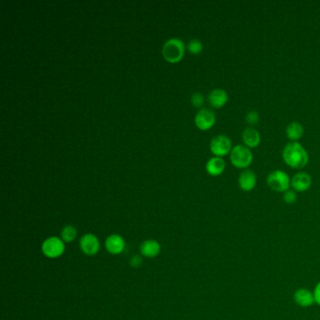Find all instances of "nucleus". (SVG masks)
Listing matches in <instances>:
<instances>
[{"label":"nucleus","instance_id":"13","mask_svg":"<svg viewBox=\"0 0 320 320\" xmlns=\"http://www.w3.org/2000/svg\"><path fill=\"white\" fill-rule=\"evenodd\" d=\"M208 100H209V102L211 103L212 107L221 108V107L225 106L226 102H228V94L225 89H213L209 94Z\"/></svg>","mask_w":320,"mask_h":320},{"label":"nucleus","instance_id":"5","mask_svg":"<svg viewBox=\"0 0 320 320\" xmlns=\"http://www.w3.org/2000/svg\"><path fill=\"white\" fill-rule=\"evenodd\" d=\"M64 243L65 242L60 238L50 237L43 241L41 245V251L48 259H57L61 257L65 251Z\"/></svg>","mask_w":320,"mask_h":320},{"label":"nucleus","instance_id":"10","mask_svg":"<svg viewBox=\"0 0 320 320\" xmlns=\"http://www.w3.org/2000/svg\"><path fill=\"white\" fill-rule=\"evenodd\" d=\"M238 183L242 191H252L257 185V176L254 172L250 169L242 171L238 176Z\"/></svg>","mask_w":320,"mask_h":320},{"label":"nucleus","instance_id":"20","mask_svg":"<svg viewBox=\"0 0 320 320\" xmlns=\"http://www.w3.org/2000/svg\"><path fill=\"white\" fill-rule=\"evenodd\" d=\"M246 122L248 123L249 125L253 126V125H257L259 121V114L258 113V111L255 110H252V111H249L245 116Z\"/></svg>","mask_w":320,"mask_h":320},{"label":"nucleus","instance_id":"24","mask_svg":"<svg viewBox=\"0 0 320 320\" xmlns=\"http://www.w3.org/2000/svg\"><path fill=\"white\" fill-rule=\"evenodd\" d=\"M313 297H314V301L320 305V281L313 289Z\"/></svg>","mask_w":320,"mask_h":320},{"label":"nucleus","instance_id":"14","mask_svg":"<svg viewBox=\"0 0 320 320\" xmlns=\"http://www.w3.org/2000/svg\"><path fill=\"white\" fill-rule=\"evenodd\" d=\"M225 169V162L222 157H212L206 164V170L212 177L222 175Z\"/></svg>","mask_w":320,"mask_h":320},{"label":"nucleus","instance_id":"11","mask_svg":"<svg viewBox=\"0 0 320 320\" xmlns=\"http://www.w3.org/2000/svg\"><path fill=\"white\" fill-rule=\"evenodd\" d=\"M105 248L111 254H119L125 249V240L117 234L110 235L105 240Z\"/></svg>","mask_w":320,"mask_h":320},{"label":"nucleus","instance_id":"22","mask_svg":"<svg viewBox=\"0 0 320 320\" xmlns=\"http://www.w3.org/2000/svg\"><path fill=\"white\" fill-rule=\"evenodd\" d=\"M283 199H284V201L286 202V204H293L297 200V194H296V191H293V190H287V191L284 193Z\"/></svg>","mask_w":320,"mask_h":320},{"label":"nucleus","instance_id":"15","mask_svg":"<svg viewBox=\"0 0 320 320\" xmlns=\"http://www.w3.org/2000/svg\"><path fill=\"white\" fill-rule=\"evenodd\" d=\"M160 252H161V245L154 239H147L140 245V252L145 258H148V259L156 258Z\"/></svg>","mask_w":320,"mask_h":320},{"label":"nucleus","instance_id":"7","mask_svg":"<svg viewBox=\"0 0 320 320\" xmlns=\"http://www.w3.org/2000/svg\"><path fill=\"white\" fill-rule=\"evenodd\" d=\"M216 121V116L213 113V111L203 108L198 111L197 116L195 117V122L198 129L202 131H207L213 127Z\"/></svg>","mask_w":320,"mask_h":320},{"label":"nucleus","instance_id":"8","mask_svg":"<svg viewBox=\"0 0 320 320\" xmlns=\"http://www.w3.org/2000/svg\"><path fill=\"white\" fill-rule=\"evenodd\" d=\"M80 249L87 255H95L100 250V241L95 235L86 234L80 239Z\"/></svg>","mask_w":320,"mask_h":320},{"label":"nucleus","instance_id":"9","mask_svg":"<svg viewBox=\"0 0 320 320\" xmlns=\"http://www.w3.org/2000/svg\"><path fill=\"white\" fill-rule=\"evenodd\" d=\"M312 185V177L306 172H299L291 178V186L295 191H305Z\"/></svg>","mask_w":320,"mask_h":320},{"label":"nucleus","instance_id":"4","mask_svg":"<svg viewBox=\"0 0 320 320\" xmlns=\"http://www.w3.org/2000/svg\"><path fill=\"white\" fill-rule=\"evenodd\" d=\"M267 184L273 191L285 193L289 190L291 179L285 171L274 170L268 175Z\"/></svg>","mask_w":320,"mask_h":320},{"label":"nucleus","instance_id":"6","mask_svg":"<svg viewBox=\"0 0 320 320\" xmlns=\"http://www.w3.org/2000/svg\"><path fill=\"white\" fill-rule=\"evenodd\" d=\"M211 153L216 157H224L231 152V139L225 135H219L213 137L210 144Z\"/></svg>","mask_w":320,"mask_h":320},{"label":"nucleus","instance_id":"23","mask_svg":"<svg viewBox=\"0 0 320 320\" xmlns=\"http://www.w3.org/2000/svg\"><path fill=\"white\" fill-rule=\"evenodd\" d=\"M142 263H143L142 258L140 255H137H137H134L131 259V261H130V264L133 268H139L140 266L142 265Z\"/></svg>","mask_w":320,"mask_h":320},{"label":"nucleus","instance_id":"21","mask_svg":"<svg viewBox=\"0 0 320 320\" xmlns=\"http://www.w3.org/2000/svg\"><path fill=\"white\" fill-rule=\"evenodd\" d=\"M204 96L202 95L201 93L199 92H196L194 93L191 97V104L196 107H201L204 103Z\"/></svg>","mask_w":320,"mask_h":320},{"label":"nucleus","instance_id":"17","mask_svg":"<svg viewBox=\"0 0 320 320\" xmlns=\"http://www.w3.org/2000/svg\"><path fill=\"white\" fill-rule=\"evenodd\" d=\"M286 136L292 142H297L303 135V126L300 122L294 121L286 127Z\"/></svg>","mask_w":320,"mask_h":320},{"label":"nucleus","instance_id":"1","mask_svg":"<svg viewBox=\"0 0 320 320\" xmlns=\"http://www.w3.org/2000/svg\"><path fill=\"white\" fill-rule=\"evenodd\" d=\"M282 157L285 163L294 169L303 168L309 162L308 152L298 142L287 144L283 150Z\"/></svg>","mask_w":320,"mask_h":320},{"label":"nucleus","instance_id":"2","mask_svg":"<svg viewBox=\"0 0 320 320\" xmlns=\"http://www.w3.org/2000/svg\"><path fill=\"white\" fill-rule=\"evenodd\" d=\"M185 45L183 41L177 38H172L164 42L163 46V56L169 63H177L183 57Z\"/></svg>","mask_w":320,"mask_h":320},{"label":"nucleus","instance_id":"19","mask_svg":"<svg viewBox=\"0 0 320 320\" xmlns=\"http://www.w3.org/2000/svg\"><path fill=\"white\" fill-rule=\"evenodd\" d=\"M188 50L193 55H198L203 51V43L198 39H193L188 43Z\"/></svg>","mask_w":320,"mask_h":320},{"label":"nucleus","instance_id":"16","mask_svg":"<svg viewBox=\"0 0 320 320\" xmlns=\"http://www.w3.org/2000/svg\"><path fill=\"white\" fill-rule=\"evenodd\" d=\"M242 141L244 146L249 149H254L259 147L261 142V137L258 130L249 127L242 132Z\"/></svg>","mask_w":320,"mask_h":320},{"label":"nucleus","instance_id":"12","mask_svg":"<svg viewBox=\"0 0 320 320\" xmlns=\"http://www.w3.org/2000/svg\"><path fill=\"white\" fill-rule=\"evenodd\" d=\"M294 300L300 307L312 306L314 301L313 293L311 292L306 288H299L294 293Z\"/></svg>","mask_w":320,"mask_h":320},{"label":"nucleus","instance_id":"3","mask_svg":"<svg viewBox=\"0 0 320 320\" xmlns=\"http://www.w3.org/2000/svg\"><path fill=\"white\" fill-rule=\"evenodd\" d=\"M230 162L238 169H245L252 162V153L244 145H237L230 152Z\"/></svg>","mask_w":320,"mask_h":320},{"label":"nucleus","instance_id":"18","mask_svg":"<svg viewBox=\"0 0 320 320\" xmlns=\"http://www.w3.org/2000/svg\"><path fill=\"white\" fill-rule=\"evenodd\" d=\"M76 236H77V230L74 225H66L62 228L61 232H60V237H61L60 238L66 243L74 241Z\"/></svg>","mask_w":320,"mask_h":320}]
</instances>
